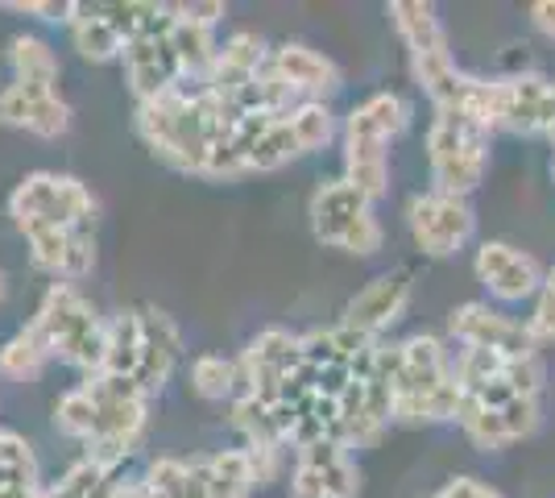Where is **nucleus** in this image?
I'll use <instances>...</instances> for the list:
<instances>
[{
	"mask_svg": "<svg viewBox=\"0 0 555 498\" xmlns=\"http://www.w3.org/2000/svg\"><path fill=\"white\" fill-rule=\"evenodd\" d=\"M34 329L42 332L50 354H59L70 366L88 370L92 379L104 374V366H108V329L100 324L95 308L88 299H79V291L70 283L50 286Z\"/></svg>",
	"mask_w": 555,
	"mask_h": 498,
	"instance_id": "1",
	"label": "nucleus"
},
{
	"mask_svg": "<svg viewBox=\"0 0 555 498\" xmlns=\"http://www.w3.org/2000/svg\"><path fill=\"white\" fill-rule=\"evenodd\" d=\"M427 154H431V175L440 195L464 200L486 175L489 125L473 113H440L427 133Z\"/></svg>",
	"mask_w": 555,
	"mask_h": 498,
	"instance_id": "2",
	"label": "nucleus"
},
{
	"mask_svg": "<svg viewBox=\"0 0 555 498\" xmlns=\"http://www.w3.org/2000/svg\"><path fill=\"white\" fill-rule=\"evenodd\" d=\"M9 213L17 220V229H22V225H34V220L63 225V229H83L95 216V200L79 179L38 170V175H29L22 188L13 191Z\"/></svg>",
	"mask_w": 555,
	"mask_h": 498,
	"instance_id": "3",
	"label": "nucleus"
},
{
	"mask_svg": "<svg viewBox=\"0 0 555 498\" xmlns=\"http://www.w3.org/2000/svg\"><path fill=\"white\" fill-rule=\"evenodd\" d=\"M295 370H302V336L286 329L261 332L241 357V382H249V395L270 407L282 399Z\"/></svg>",
	"mask_w": 555,
	"mask_h": 498,
	"instance_id": "4",
	"label": "nucleus"
},
{
	"mask_svg": "<svg viewBox=\"0 0 555 498\" xmlns=\"http://www.w3.org/2000/svg\"><path fill=\"white\" fill-rule=\"evenodd\" d=\"M411 233L415 241L431 254V258H448V254H456L464 241L473 238V229H477V216L473 208L456 200V195H415L411 200Z\"/></svg>",
	"mask_w": 555,
	"mask_h": 498,
	"instance_id": "5",
	"label": "nucleus"
},
{
	"mask_svg": "<svg viewBox=\"0 0 555 498\" xmlns=\"http://www.w3.org/2000/svg\"><path fill=\"white\" fill-rule=\"evenodd\" d=\"M83 391L92 395L95 411H100L95 436L133 449V440L141 436V427H145V391L133 379H120V374H95Z\"/></svg>",
	"mask_w": 555,
	"mask_h": 498,
	"instance_id": "6",
	"label": "nucleus"
},
{
	"mask_svg": "<svg viewBox=\"0 0 555 498\" xmlns=\"http://www.w3.org/2000/svg\"><path fill=\"white\" fill-rule=\"evenodd\" d=\"M452 336L464 341L468 349H489V354H502L506 361L518 357H534V336L527 324H514L502 311H493L489 304H464L452 311Z\"/></svg>",
	"mask_w": 555,
	"mask_h": 498,
	"instance_id": "7",
	"label": "nucleus"
},
{
	"mask_svg": "<svg viewBox=\"0 0 555 498\" xmlns=\"http://www.w3.org/2000/svg\"><path fill=\"white\" fill-rule=\"evenodd\" d=\"M0 120L4 125H17V129H29L38 138H59L70 125V108L59 100L54 88H42V84H9L0 92Z\"/></svg>",
	"mask_w": 555,
	"mask_h": 498,
	"instance_id": "8",
	"label": "nucleus"
},
{
	"mask_svg": "<svg viewBox=\"0 0 555 498\" xmlns=\"http://www.w3.org/2000/svg\"><path fill=\"white\" fill-rule=\"evenodd\" d=\"M477 279L498 295V299H527L534 295V286L543 283V274H539V261L531 254H522V250H514L506 241H486L481 245V254H477Z\"/></svg>",
	"mask_w": 555,
	"mask_h": 498,
	"instance_id": "9",
	"label": "nucleus"
},
{
	"mask_svg": "<svg viewBox=\"0 0 555 498\" xmlns=\"http://www.w3.org/2000/svg\"><path fill=\"white\" fill-rule=\"evenodd\" d=\"M406 304H411V274L390 270V274H377L361 295H352V304L345 308V324L365 336H377L406 311Z\"/></svg>",
	"mask_w": 555,
	"mask_h": 498,
	"instance_id": "10",
	"label": "nucleus"
},
{
	"mask_svg": "<svg viewBox=\"0 0 555 498\" xmlns=\"http://www.w3.org/2000/svg\"><path fill=\"white\" fill-rule=\"evenodd\" d=\"M179 349H183V336L175 329V320L158 308L141 311V361H138L133 382H138L145 395L158 391V386L170 379V370H175V361H179Z\"/></svg>",
	"mask_w": 555,
	"mask_h": 498,
	"instance_id": "11",
	"label": "nucleus"
},
{
	"mask_svg": "<svg viewBox=\"0 0 555 498\" xmlns=\"http://www.w3.org/2000/svg\"><path fill=\"white\" fill-rule=\"evenodd\" d=\"M125 72H129V84L141 100H154V95L175 92L183 67L175 59L170 38H138L125 47Z\"/></svg>",
	"mask_w": 555,
	"mask_h": 498,
	"instance_id": "12",
	"label": "nucleus"
},
{
	"mask_svg": "<svg viewBox=\"0 0 555 498\" xmlns=\"http://www.w3.org/2000/svg\"><path fill=\"white\" fill-rule=\"evenodd\" d=\"M370 213V200L352 183H324L311 200V225H315V238L324 245H340L345 233Z\"/></svg>",
	"mask_w": 555,
	"mask_h": 498,
	"instance_id": "13",
	"label": "nucleus"
},
{
	"mask_svg": "<svg viewBox=\"0 0 555 498\" xmlns=\"http://www.w3.org/2000/svg\"><path fill=\"white\" fill-rule=\"evenodd\" d=\"M406 125H411L406 100L393 92H382L373 95V100H365L361 108H352V117L345 125V138H357V142H390Z\"/></svg>",
	"mask_w": 555,
	"mask_h": 498,
	"instance_id": "14",
	"label": "nucleus"
},
{
	"mask_svg": "<svg viewBox=\"0 0 555 498\" xmlns=\"http://www.w3.org/2000/svg\"><path fill=\"white\" fill-rule=\"evenodd\" d=\"M274 72L282 75V84L291 92H336L340 88V72L332 67V59H324L311 47H282Z\"/></svg>",
	"mask_w": 555,
	"mask_h": 498,
	"instance_id": "15",
	"label": "nucleus"
},
{
	"mask_svg": "<svg viewBox=\"0 0 555 498\" xmlns=\"http://www.w3.org/2000/svg\"><path fill=\"white\" fill-rule=\"evenodd\" d=\"M390 17L402 34V42L411 47L415 59H427V54H448V38H443V25L436 17L431 4H418V0H393Z\"/></svg>",
	"mask_w": 555,
	"mask_h": 498,
	"instance_id": "16",
	"label": "nucleus"
},
{
	"mask_svg": "<svg viewBox=\"0 0 555 498\" xmlns=\"http://www.w3.org/2000/svg\"><path fill=\"white\" fill-rule=\"evenodd\" d=\"M70 34H75V50H79L83 59H92V63H108V59H116V54H125V38H120V29L104 17L100 4H95V9L75 4Z\"/></svg>",
	"mask_w": 555,
	"mask_h": 498,
	"instance_id": "17",
	"label": "nucleus"
},
{
	"mask_svg": "<svg viewBox=\"0 0 555 498\" xmlns=\"http://www.w3.org/2000/svg\"><path fill=\"white\" fill-rule=\"evenodd\" d=\"M345 166H348L345 183H352L365 200L386 195V183H390L386 142H357V138H345Z\"/></svg>",
	"mask_w": 555,
	"mask_h": 498,
	"instance_id": "18",
	"label": "nucleus"
},
{
	"mask_svg": "<svg viewBox=\"0 0 555 498\" xmlns=\"http://www.w3.org/2000/svg\"><path fill=\"white\" fill-rule=\"evenodd\" d=\"M158 495L166 498H211L208 490V465H183L175 457H158L145 477Z\"/></svg>",
	"mask_w": 555,
	"mask_h": 498,
	"instance_id": "19",
	"label": "nucleus"
},
{
	"mask_svg": "<svg viewBox=\"0 0 555 498\" xmlns=\"http://www.w3.org/2000/svg\"><path fill=\"white\" fill-rule=\"evenodd\" d=\"M141 361V311H120L108 324V366L104 374L133 379Z\"/></svg>",
	"mask_w": 555,
	"mask_h": 498,
	"instance_id": "20",
	"label": "nucleus"
},
{
	"mask_svg": "<svg viewBox=\"0 0 555 498\" xmlns=\"http://www.w3.org/2000/svg\"><path fill=\"white\" fill-rule=\"evenodd\" d=\"M254 470L245 449H224L208 461V490L211 498H249L254 495Z\"/></svg>",
	"mask_w": 555,
	"mask_h": 498,
	"instance_id": "21",
	"label": "nucleus"
},
{
	"mask_svg": "<svg viewBox=\"0 0 555 498\" xmlns=\"http://www.w3.org/2000/svg\"><path fill=\"white\" fill-rule=\"evenodd\" d=\"M47 357H50V345L42 341V332L34 329H22L4 349H0V374H9V379H38V370L47 366Z\"/></svg>",
	"mask_w": 555,
	"mask_h": 498,
	"instance_id": "22",
	"label": "nucleus"
},
{
	"mask_svg": "<svg viewBox=\"0 0 555 498\" xmlns=\"http://www.w3.org/2000/svg\"><path fill=\"white\" fill-rule=\"evenodd\" d=\"M9 63H13V72H17V84L54 88V79H59V59H54V50H50L42 38H13Z\"/></svg>",
	"mask_w": 555,
	"mask_h": 498,
	"instance_id": "23",
	"label": "nucleus"
},
{
	"mask_svg": "<svg viewBox=\"0 0 555 498\" xmlns=\"http://www.w3.org/2000/svg\"><path fill=\"white\" fill-rule=\"evenodd\" d=\"M170 47H175V59H179V67L191 75H211L216 67V59H220V50L211 42V29L204 25H186V22H175L170 29Z\"/></svg>",
	"mask_w": 555,
	"mask_h": 498,
	"instance_id": "24",
	"label": "nucleus"
},
{
	"mask_svg": "<svg viewBox=\"0 0 555 498\" xmlns=\"http://www.w3.org/2000/svg\"><path fill=\"white\" fill-rule=\"evenodd\" d=\"M456 420H461L464 436H468L477 449L493 452V449H506V445H509V432H506V424H502V411L477 404L473 395H464V399H461Z\"/></svg>",
	"mask_w": 555,
	"mask_h": 498,
	"instance_id": "25",
	"label": "nucleus"
},
{
	"mask_svg": "<svg viewBox=\"0 0 555 498\" xmlns=\"http://www.w3.org/2000/svg\"><path fill=\"white\" fill-rule=\"evenodd\" d=\"M302 145L295 138V129H291V120L278 117L261 138H257L254 154H249V170H278V166H286L291 158H299Z\"/></svg>",
	"mask_w": 555,
	"mask_h": 498,
	"instance_id": "26",
	"label": "nucleus"
},
{
	"mask_svg": "<svg viewBox=\"0 0 555 498\" xmlns=\"http://www.w3.org/2000/svg\"><path fill=\"white\" fill-rule=\"evenodd\" d=\"M22 233L29 238V250H34V266L38 270H63V258H67V245L75 229H63V225H47V220H34V225H22Z\"/></svg>",
	"mask_w": 555,
	"mask_h": 498,
	"instance_id": "27",
	"label": "nucleus"
},
{
	"mask_svg": "<svg viewBox=\"0 0 555 498\" xmlns=\"http://www.w3.org/2000/svg\"><path fill=\"white\" fill-rule=\"evenodd\" d=\"M232 427L245 432L249 445H282L274 427V411H270V404L254 399V395H245V399L232 404Z\"/></svg>",
	"mask_w": 555,
	"mask_h": 498,
	"instance_id": "28",
	"label": "nucleus"
},
{
	"mask_svg": "<svg viewBox=\"0 0 555 498\" xmlns=\"http://www.w3.org/2000/svg\"><path fill=\"white\" fill-rule=\"evenodd\" d=\"M54 424L63 427L67 436H79V440H92L95 427H100V411H95L92 395L79 386V391H70V395H63L59 399V407H54Z\"/></svg>",
	"mask_w": 555,
	"mask_h": 498,
	"instance_id": "29",
	"label": "nucleus"
},
{
	"mask_svg": "<svg viewBox=\"0 0 555 498\" xmlns=\"http://www.w3.org/2000/svg\"><path fill=\"white\" fill-rule=\"evenodd\" d=\"M241 382V366L236 361H224V357H199L195 366H191V386L204 395V399H224L232 395V386Z\"/></svg>",
	"mask_w": 555,
	"mask_h": 498,
	"instance_id": "30",
	"label": "nucleus"
},
{
	"mask_svg": "<svg viewBox=\"0 0 555 498\" xmlns=\"http://www.w3.org/2000/svg\"><path fill=\"white\" fill-rule=\"evenodd\" d=\"M291 129H295V138H299L302 154H311V150H320V145L332 142V113H327L324 104H302V108H295L291 113Z\"/></svg>",
	"mask_w": 555,
	"mask_h": 498,
	"instance_id": "31",
	"label": "nucleus"
},
{
	"mask_svg": "<svg viewBox=\"0 0 555 498\" xmlns=\"http://www.w3.org/2000/svg\"><path fill=\"white\" fill-rule=\"evenodd\" d=\"M0 470L13 474L25 486H38V461H34V449L25 445L17 432H0Z\"/></svg>",
	"mask_w": 555,
	"mask_h": 498,
	"instance_id": "32",
	"label": "nucleus"
},
{
	"mask_svg": "<svg viewBox=\"0 0 555 498\" xmlns=\"http://www.w3.org/2000/svg\"><path fill=\"white\" fill-rule=\"evenodd\" d=\"M502 379L509 382V391L518 399H534L543 391V366H539V357H518V361H506Z\"/></svg>",
	"mask_w": 555,
	"mask_h": 498,
	"instance_id": "33",
	"label": "nucleus"
},
{
	"mask_svg": "<svg viewBox=\"0 0 555 498\" xmlns=\"http://www.w3.org/2000/svg\"><path fill=\"white\" fill-rule=\"evenodd\" d=\"M95 266V241L88 229H75L70 233V245H67V258H63V279H83L88 270Z\"/></svg>",
	"mask_w": 555,
	"mask_h": 498,
	"instance_id": "34",
	"label": "nucleus"
},
{
	"mask_svg": "<svg viewBox=\"0 0 555 498\" xmlns=\"http://www.w3.org/2000/svg\"><path fill=\"white\" fill-rule=\"evenodd\" d=\"M502 424H506L509 440L531 436L534 427H539V404H534V399H509V404L502 407Z\"/></svg>",
	"mask_w": 555,
	"mask_h": 498,
	"instance_id": "35",
	"label": "nucleus"
},
{
	"mask_svg": "<svg viewBox=\"0 0 555 498\" xmlns=\"http://www.w3.org/2000/svg\"><path fill=\"white\" fill-rule=\"evenodd\" d=\"M377 245H382V225L373 220V213L361 216L345 233V241H340V250H348V254H373Z\"/></svg>",
	"mask_w": 555,
	"mask_h": 498,
	"instance_id": "36",
	"label": "nucleus"
},
{
	"mask_svg": "<svg viewBox=\"0 0 555 498\" xmlns=\"http://www.w3.org/2000/svg\"><path fill=\"white\" fill-rule=\"evenodd\" d=\"M4 9L42 17V22H70L75 17V4H59V0H17V4H4Z\"/></svg>",
	"mask_w": 555,
	"mask_h": 498,
	"instance_id": "37",
	"label": "nucleus"
},
{
	"mask_svg": "<svg viewBox=\"0 0 555 498\" xmlns=\"http://www.w3.org/2000/svg\"><path fill=\"white\" fill-rule=\"evenodd\" d=\"M527 329H531L534 341H555V291L543 286V295H539V304H534V316Z\"/></svg>",
	"mask_w": 555,
	"mask_h": 498,
	"instance_id": "38",
	"label": "nucleus"
},
{
	"mask_svg": "<svg viewBox=\"0 0 555 498\" xmlns=\"http://www.w3.org/2000/svg\"><path fill=\"white\" fill-rule=\"evenodd\" d=\"M220 17H224V4H216V0H208V4H175V22L204 25V29H211Z\"/></svg>",
	"mask_w": 555,
	"mask_h": 498,
	"instance_id": "39",
	"label": "nucleus"
},
{
	"mask_svg": "<svg viewBox=\"0 0 555 498\" xmlns=\"http://www.w3.org/2000/svg\"><path fill=\"white\" fill-rule=\"evenodd\" d=\"M245 457H249L254 482H274L278 477V445H249Z\"/></svg>",
	"mask_w": 555,
	"mask_h": 498,
	"instance_id": "40",
	"label": "nucleus"
},
{
	"mask_svg": "<svg viewBox=\"0 0 555 498\" xmlns=\"http://www.w3.org/2000/svg\"><path fill=\"white\" fill-rule=\"evenodd\" d=\"M291 498H327L324 474H320V470H307V465H299V470H295V477H291Z\"/></svg>",
	"mask_w": 555,
	"mask_h": 498,
	"instance_id": "41",
	"label": "nucleus"
},
{
	"mask_svg": "<svg viewBox=\"0 0 555 498\" xmlns=\"http://www.w3.org/2000/svg\"><path fill=\"white\" fill-rule=\"evenodd\" d=\"M436 498H502V495L489 490L486 482H477V477H456V482H448Z\"/></svg>",
	"mask_w": 555,
	"mask_h": 498,
	"instance_id": "42",
	"label": "nucleus"
},
{
	"mask_svg": "<svg viewBox=\"0 0 555 498\" xmlns=\"http://www.w3.org/2000/svg\"><path fill=\"white\" fill-rule=\"evenodd\" d=\"M531 22L555 42V0H539V4H531Z\"/></svg>",
	"mask_w": 555,
	"mask_h": 498,
	"instance_id": "43",
	"label": "nucleus"
},
{
	"mask_svg": "<svg viewBox=\"0 0 555 498\" xmlns=\"http://www.w3.org/2000/svg\"><path fill=\"white\" fill-rule=\"evenodd\" d=\"M547 291H555V270L547 274Z\"/></svg>",
	"mask_w": 555,
	"mask_h": 498,
	"instance_id": "44",
	"label": "nucleus"
},
{
	"mask_svg": "<svg viewBox=\"0 0 555 498\" xmlns=\"http://www.w3.org/2000/svg\"><path fill=\"white\" fill-rule=\"evenodd\" d=\"M0 299H4V274H0Z\"/></svg>",
	"mask_w": 555,
	"mask_h": 498,
	"instance_id": "45",
	"label": "nucleus"
},
{
	"mask_svg": "<svg viewBox=\"0 0 555 498\" xmlns=\"http://www.w3.org/2000/svg\"><path fill=\"white\" fill-rule=\"evenodd\" d=\"M547 138H552V142H555V129H552V133H547Z\"/></svg>",
	"mask_w": 555,
	"mask_h": 498,
	"instance_id": "46",
	"label": "nucleus"
},
{
	"mask_svg": "<svg viewBox=\"0 0 555 498\" xmlns=\"http://www.w3.org/2000/svg\"><path fill=\"white\" fill-rule=\"evenodd\" d=\"M552 175H555V158H552Z\"/></svg>",
	"mask_w": 555,
	"mask_h": 498,
	"instance_id": "47",
	"label": "nucleus"
},
{
	"mask_svg": "<svg viewBox=\"0 0 555 498\" xmlns=\"http://www.w3.org/2000/svg\"><path fill=\"white\" fill-rule=\"evenodd\" d=\"M38 498H42V495H38Z\"/></svg>",
	"mask_w": 555,
	"mask_h": 498,
	"instance_id": "48",
	"label": "nucleus"
}]
</instances>
